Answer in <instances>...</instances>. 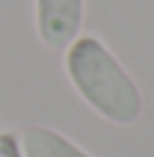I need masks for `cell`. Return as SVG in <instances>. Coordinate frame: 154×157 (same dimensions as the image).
<instances>
[{"mask_svg": "<svg viewBox=\"0 0 154 157\" xmlns=\"http://www.w3.org/2000/svg\"><path fill=\"white\" fill-rule=\"evenodd\" d=\"M63 52V72L72 88L96 116L110 124H132L141 119L143 94L99 36L80 33Z\"/></svg>", "mask_w": 154, "mask_h": 157, "instance_id": "cell-1", "label": "cell"}, {"mask_svg": "<svg viewBox=\"0 0 154 157\" xmlns=\"http://www.w3.org/2000/svg\"><path fill=\"white\" fill-rule=\"evenodd\" d=\"M22 144V155L25 157H94L85 149H80L72 138H66L63 132L52 130V127H25L19 135Z\"/></svg>", "mask_w": 154, "mask_h": 157, "instance_id": "cell-3", "label": "cell"}, {"mask_svg": "<svg viewBox=\"0 0 154 157\" xmlns=\"http://www.w3.org/2000/svg\"><path fill=\"white\" fill-rule=\"evenodd\" d=\"M0 157H25L19 135L14 130H0Z\"/></svg>", "mask_w": 154, "mask_h": 157, "instance_id": "cell-4", "label": "cell"}, {"mask_svg": "<svg viewBox=\"0 0 154 157\" xmlns=\"http://www.w3.org/2000/svg\"><path fill=\"white\" fill-rule=\"evenodd\" d=\"M85 0H36V36L47 50H66L83 30Z\"/></svg>", "mask_w": 154, "mask_h": 157, "instance_id": "cell-2", "label": "cell"}]
</instances>
